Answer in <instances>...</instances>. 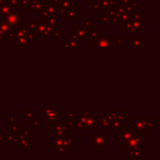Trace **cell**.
<instances>
[{"mask_svg":"<svg viewBox=\"0 0 160 160\" xmlns=\"http://www.w3.org/2000/svg\"><path fill=\"white\" fill-rule=\"evenodd\" d=\"M100 120L101 118L98 117L96 113H90L87 111H83L79 113V116L76 119L75 130H96L100 125Z\"/></svg>","mask_w":160,"mask_h":160,"instance_id":"obj_1","label":"cell"},{"mask_svg":"<svg viewBox=\"0 0 160 160\" xmlns=\"http://www.w3.org/2000/svg\"><path fill=\"white\" fill-rule=\"evenodd\" d=\"M110 146V136L105 133L104 129L97 130L92 136V147L98 152H104Z\"/></svg>","mask_w":160,"mask_h":160,"instance_id":"obj_2","label":"cell"},{"mask_svg":"<svg viewBox=\"0 0 160 160\" xmlns=\"http://www.w3.org/2000/svg\"><path fill=\"white\" fill-rule=\"evenodd\" d=\"M152 119L150 117L146 118H138V117H131L130 119V127L131 128L139 134L146 135L149 130V124Z\"/></svg>","mask_w":160,"mask_h":160,"instance_id":"obj_3","label":"cell"},{"mask_svg":"<svg viewBox=\"0 0 160 160\" xmlns=\"http://www.w3.org/2000/svg\"><path fill=\"white\" fill-rule=\"evenodd\" d=\"M23 20H24L23 15L18 13L16 11V9L10 11L8 14H7L4 17V21L8 25L9 29H11L13 31H16L23 23Z\"/></svg>","mask_w":160,"mask_h":160,"instance_id":"obj_4","label":"cell"},{"mask_svg":"<svg viewBox=\"0 0 160 160\" xmlns=\"http://www.w3.org/2000/svg\"><path fill=\"white\" fill-rule=\"evenodd\" d=\"M117 130V142L120 143L122 147H124L125 143L132 137L135 131L131 128V127H128L127 125L118 128Z\"/></svg>","mask_w":160,"mask_h":160,"instance_id":"obj_5","label":"cell"},{"mask_svg":"<svg viewBox=\"0 0 160 160\" xmlns=\"http://www.w3.org/2000/svg\"><path fill=\"white\" fill-rule=\"evenodd\" d=\"M92 45L97 47L98 50L100 49H109L112 50L113 49V37L109 36V37H99L98 38L95 40H91Z\"/></svg>","mask_w":160,"mask_h":160,"instance_id":"obj_6","label":"cell"},{"mask_svg":"<svg viewBox=\"0 0 160 160\" xmlns=\"http://www.w3.org/2000/svg\"><path fill=\"white\" fill-rule=\"evenodd\" d=\"M74 28L77 33L79 41H89V30L90 28L85 27L82 23H75Z\"/></svg>","mask_w":160,"mask_h":160,"instance_id":"obj_7","label":"cell"},{"mask_svg":"<svg viewBox=\"0 0 160 160\" xmlns=\"http://www.w3.org/2000/svg\"><path fill=\"white\" fill-rule=\"evenodd\" d=\"M129 147V148H137V147H143L142 146V135L139 133H134L132 137L125 143L124 148Z\"/></svg>","mask_w":160,"mask_h":160,"instance_id":"obj_8","label":"cell"},{"mask_svg":"<svg viewBox=\"0 0 160 160\" xmlns=\"http://www.w3.org/2000/svg\"><path fill=\"white\" fill-rule=\"evenodd\" d=\"M143 147H137V148H129L126 147V156L134 160H142L143 158Z\"/></svg>","mask_w":160,"mask_h":160,"instance_id":"obj_9","label":"cell"},{"mask_svg":"<svg viewBox=\"0 0 160 160\" xmlns=\"http://www.w3.org/2000/svg\"><path fill=\"white\" fill-rule=\"evenodd\" d=\"M75 135L74 134H66L63 138V148L65 152H70L73 147H75L74 143Z\"/></svg>","mask_w":160,"mask_h":160,"instance_id":"obj_10","label":"cell"},{"mask_svg":"<svg viewBox=\"0 0 160 160\" xmlns=\"http://www.w3.org/2000/svg\"><path fill=\"white\" fill-rule=\"evenodd\" d=\"M14 41H15V49L17 50H26L28 49L29 46L33 44V42L28 40L24 36L16 38Z\"/></svg>","mask_w":160,"mask_h":160,"instance_id":"obj_11","label":"cell"},{"mask_svg":"<svg viewBox=\"0 0 160 160\" xmlns=\"http://www.w3.org/2000/svg\"><path fill=\"white\" fill-rule=\"evenodd\" d=\"M44 6V3L41 2V0H30V3L27 7L28 10L32 12L34 16L37 15L38 11H39Z\"/></svg>","mask_w":160,"mask_h":160,"instance_id":"obj_12","label":"cell"},{"mask_svg":"<svg viewBox=\"0 0 160 160\" xmlns=\"http://www.w3.org/2000/svg\"><path fill=\"white\" fill-rule=\"evenodd\" d=\"M126 119L123 118H114L109 121V126H108V129L109 130H114V129H118L124 126H126Z\"/></svg>","mask_w":160,"mask_h":160,"instance_id":"obj_13","label":"cell"},{"mask_svg":"<svg viewBox=\"0 0 160 160\" xmlns=\"http://www.w3.org/2000/svg\"><path fill=\"white\" fill-rule=\"evenodd\" d=\"M131 34V41H130V45H131V49H143V37L140 36L135 38V33H130Z\"/></svg>","mask_w":160,"mask_h":160,"instance_id":"obj_14","label":"cell"},{"mask_svg":"<svg viewBox=\"0 0 160 160\" xmlns=\"http://www.w3.org/2000/svg\"><path fill=\"white\" fill-rule=\"evenodd\" d=\"M59 112L57 109H41L40 110V117H38V119L40 122H44L46 118L51 117L52 115L57 114Z\"/></svg>","mask_w":160,"mask_h":160,"instance_id":"obj_15","label":"cell"},{"mask_svg":"<svg viewBox=\"0 0 160 160\" xmlns=\"http://www.w3.org/2000/svg\"><path fill=\"white\" fill-rule=\"evenodd\" d=\"M100 4L102 8V11H106V10L113 9L115 7L119 5V2L118 0H102L100 1Z\"/></svg>","mask_w":160,"mask_h":160,"instance_id":"obj_16","label":"cell"},{"mask_svg":"<svg viewBox=\"0 0 160 160\" xmlns=\"http://www.w3.org/2000/svg\"><path fill=\"white\" fill-rule=\"evenodd\" d=\"M58 30V25H48L46 24V28L43 34V37L45 38L46 41H49L50 38L53 36V34Z\"/></svg>","mask_w":160,"mask_h":160,"instance_id":"obj_17","label":"cell"},{"mask_svg":"<svg viewBox=\"0 0 160 160\" xmlns=\"http://www.w3.org/2000/svg\"><path fill=\"white\" fill-rule=\"evenodd\" d=\"M9 31L8 25L4 20H0V41H7V33Z\"/></svg>","mask_w":160,"mask_h":160,"instance_id":"obj_18","label":"cell"},{"mask_svg":"<svg viewBox=\"0 0 160 160\" xmlns=\"http://www.w3.org/2000/svg\"><path fill=\"white\" fill-rule=\"evenodd\" d=\"M23 113H24V117H23L24 122H32L35 119H37V117H38L37 113L33 112V111L31 109H24Z\"/></svg>","mask_w":160,"mask_h":160,"instance_id":"obj_19","label":"cell"},{"mask_svg":"<svg viewBox=\"0 0 160 160\" xmlns=\"http://www.w3.org/2000/svg\"><path fill=\"white\" fill-rule=\"evenodd\" d=\"M61 120H62V114H61L60 112H58V113L55 114V115H52V116H51V117L46 118L45 121H44V123H45V126H46V127H50V126H52V125H53V124H55L56 122L61 121Z\"/></svg>","mask_w":160,"mask_h":160,"instance_id":"obj_20","label":"cell"},{"mask_svg":"<svg viewBox=\"0 0 160 160\" xmlns=\"http://www.w3.org/2000/svg\"><path fill=\"white\" fill-rule=\"evenodd\" d=\"M46 10H47V12H48V14H49V16H58V13H57V7L56 6H54L53 4H52V3H44V7H43Z\"/></svg>","mask_w":160,"mask_h":160,"instance_id":"obj_21","label":"cell"},{"mask_svg":"<svg viewBox=\"0 0 160 160\" xmlns=\"http://www.w3.org/2000/svg\"><path fill=\"white\" fill-rule=\"evenodd\" d=\"M133 12H124L121 15H119L118 16V23L122 24V23H125V22H128L132 21Z\"/></svg>","mask_w":160,"mask_h":160,"instance_id":"obj_22","label":"cell"},{"mask_svg":"<svg viewBox=\"0 0 160 160\" xmlns=\"http://www.w3.org/2000/svg\"><path fill=\"white\" fill-rule=\"evenodd\" d=\"M46 28V22L43 19H39L38 22V26L36 29V35L37 37H43L44 31Z\"/></svg>","mask_w":160,"mask_h":160,"instance_id":"obj_23","label":"cell"},{"mask_svg":"<svg viewBox=\"0 0 160 160\" xmlns=\"http://www.w3.org/2000/svg\"><path fill=\"white\" fill-rule=\"evenodd\" d=\"M101 35V29L98 27H91L89 30V39L95 40L98 38Z\"/></svg>","mask_w":160,"mask_h":160,"instance_id":"obj_24","label":"cell"},{"mask_svg":"<svg viewBox=\"0 0 160 160\" xmlns=\"http://www.w3.org/2000/svg\"><path fill=\"white\" fill-rule=\"evenodd\" d=\"M14 9H16V8H13V7H11L10 5H8V4L6 2L3 6L0 7V15L4 18L7 14H8L10 11H12V10H14Z\"/></svg>","mask_w":160,"mask_h":160,"instance_id":"obj_25","label":"cell"},{"mask_svg":"<svg viewBox=\"0 0 160 160\" xmlns=\"http://www.w3.org/2000/svg\"><path fill=\"white\" fill-rule=\"evenodd\" d=\"M132 30L133 33H138V32H142L143 31V26H142V22L140 21H136V20H132Z\"/></svg>","mask_w":160,"mask_h":160,"instance_id":"obj_26","label":"cell"},{"mask_svg":"<svg viewBox=\"0 0 160 160\" xmlns=\"http://www.w3.org/2000/svg\"><path fill=\"white\" fill-rule=\"evenodd\" d=\"M65 16H66L67 20H78V19H80V11L75 10V9L68 10Z\"/></svg>","mask_w":160,"mask_h":160,"instance_id":"obj_27","label":"cell"},{"mask_svg":"<svg viewBox=\"0 0 160 160\" xmlns=\"http://www.w3.org/2000/svg\"><path fill=\"white\" fill-rule=\"evenodd\" d=\"M66 40H68V42L69 43L71 49H74V50H79L80 49V43H79L78 39H75V38H71L70 36H68L66 38Z\"/></svg>","mask_w":160,"mask_h":160,"instance_id":"obj_28","label":"cell"},{"mask_svg":"<svg viewBox=\"0 0 160 160\" xmlns=\"http://www.w3.org/2000/svg\"><path fill=\"white\" fill-rule=\"evenodd\" d=\"M38 20H36V19H30L27 21L26 24L29 28L30 31L32 32H35L36 33V29H37V26H38Z\"/></svg>","mask_w":160,"mask_h":160,"instance_id":"obj_29","label":"cell"},{"mask_svg":"<svg viewBox=\"0 0 160 160\" xmlns=\"http://www.w3.org/2000/svg\"><path fill=\"white\" fill-rule=\"evenodd\" d=\"M53 134H54L55 138H64L66 136V134H67L66 127H63V128H60L58 129L53 130Z\"/></svg>","mask_w":160,"mask_h":160,"instance_id":"obj_30","label":"cell"},{"mask_svg":"<svg viewBox=\"0 0 160 160\" xmlns=\"http://www.w3.org/2000/svg\"><path fill=\"white\" fill-rule=\"evenodd\" d=\"M61 6L66 8L68 10H72L75 9V3L71 2L70 0H62L61 1Z\"/></svg>","mask_w":160,"mask_h":160,"instance_id":"obj_31","label":"cell"},{"mask_svg":"<svg viewBox=\"0 0 160 160\" xmlns=\"http://www.w3.org/2000/svg\"><path fill=\"white\" fill-rule=\"evenodd\" d=\"M44 21L48 25H58V16H50L44 19Z\"/></svg>","mask_w":160,"mask_h":160,"instance_id":"obj_32","label":"cell"},{"mask_svg":"<svg viewBox=\"0 0 160 160\" xmlns=\"http://www.w3.org/2000/svg\"><path fill=\"white\" fill-rule=\"evenodd\" d=\"M121 30H122V32L133 33V30H132V22H131V21H130V22H125V23H122Z\"/></svg>","mask_w":160,"mask_h":160,"instance_id":"obj_33","label":"cell"},{"mask_svg":"<svg viewBox=\"0 0 160 160\" xmlns=\"http://www.w3.org/2000/svg\"><path fill=\"white\" fill-rule=\"evenodd\" d=\"M132 20H136V21H140L142 22L143 21V12L141 10H136L133 12V16H132Z\"/></svg>","mask_w":160,"mask_h":160,"instance_id":"obj_34","label":"cell"},{"mask_svg":"<svg viewBox=\"0 0 160 160\" xmlns=\"http://www.w3.org/2000/svg\"><path fill=\"white\" fill-rule=\"evenodd\" d=\"M65 127L67 130H75L76 128V120H71V121H66L65 122Z\"/></svg>","mask_w":160,"mask_h":160,"instance_id":"obj_35","label":"cell"},{"mask_svg":"<svg viewBox=\"0 0 160 160\" xmlns=\"http://www.w3.org/2000/svg\"><path fill=\"white\" fill-rule=\"evenodd\" d=\"M10 128H11V132L12 133H15L17 135L18 132L20 131V123L19 122H16V121L10 123Z\"/></svg>","mask_w":160,"mask_h":160,"instance_id":"obj_36","label":"cell"},{"mask_svg":"<svg viewBox=\"0 0 160 160\" xmlns=\"http://www.w3.org/2000/svg\"><path fill=\"white\" fill-rule=\"evenodd\" d=\"M17 139V135L15 133H10V134H7L6 135V142H8V143H14L15 141Z\"/></svg>","mask_w":160,"mask_h":160,"instance_id":"obj_37","label":"cell"},{"mask_svg":"<svg viewBox=\"0 0 160 160\" xmlns=\"http://www.w3.org/2000/svg\"><path fill=\"white\" fill-rule=\"evenodd\" d=\"M40 121L38 119H35L34 121H32V130H35V131H38L41 129V126H40Z\"/></svg>","mask_w":160,"mask_h":160,"instance_id":"obj_38","label":"cell"},{"mask_svg":"<svg viewBox=\"0 0 160 160\" xmlns=\"http://www.w3.org/2000/svg\"><path fill=\"white\" fill-rule=\"evenodd\" d=\"M92 10L93 11H101L102 8H101V4L98 1H96L94 3H92Z\"/></svg>","mask_w":160,"mask_h":160,"instance_id":"obj_39","label":"cell"},{"mask_svg":"<svg viewBox=\"0 0 160 160\" xmlns=\"http://www.w3.org/2000/svg\"><path fill=\"white\" fill-rule=\"evenodd\" d=\"M80 113V112H79ZM79 113H67L66 114V121H71V120H76L79 116Z\"/></svg>","mask_w":160,"mask_h":160,"instance_id":"obj_40","label":"cell"},{"mask_svg":"<svg viewBox=\"0 0 160 160\" xmlns=\"http://www.w3.org/2000/svg\"><path fill=\"white\" fill-rule=\"evenodd\" d=\"M116 42H117V44L120 45V46H126V45H127V38H126L125 36L119 37V38H117Z\"/></svg>","mask_w":160,"mask_h":160,"instance_id":"obj_41","label":"cell"},{"mask_svg":"<svg viewBox=\"0 0 160 160\" xmlns=\"http://www.w3.org/2000/svg\"><path fill=\"white\" fill-rule=\"evenodd\" d=\"M30 3V0H19L18 6L19 8H27Z\"/></svg>","mask_w":160,"mask_h":160,"instance_id":"obj_42","label":"cell"},{"mask_svg":"<svg viewBox=\"0 0 160 160\" xmlns=\"http://www.w3.org/2000/svg\"><path fill=\"white\" fill-rule=\"evenodd\" d=\"M68 10L66 8L62 7L61 5L57 7V13H58V15H59V14H61V15H64V16H65V15L67 14V12H68Z\"/></svg>","mask_w":160,"mask_h":160,"instance_id":"obj_43","label":"cell"},{"mask_svg":"<svg viewBox=\"0 0 160 160\" xmlns=\"http://www.w3.org/2000/svg\"><path fill=\"white\" fill-rule=\"evenodd\" d=\"M139 2H140V0H134L133 2H130L131 7H132V8H133V10H134V11L139 10V8H140V4H139Z\"/></svg>","mask_w":160,"mask_h":160,"instance_id":"obj_44","label":"cell"},{"mask_svg":"<svg viewBox=\"0 0 160 160\" xmlns=\"http://www.w3.org/2000/svg\"><path fill=\"white\" fill-rule=\"evenodd\" d=\"M82 24H83L85 27H87V28H91L92 25H93V22H92L90 19H84Z\"/></svg>","mask_w":160,"mask_h":160,"instance_id":"obj_45","label":"cell"},{"mask_svg":"<svg viewBox=\"0 0 160 160\" xmlns=\"http://www.w3.org/2000/svg\"><path fill=\"white\" fill-rule=\"evenodd\" d=\"M62 35H63V34H62V32H60V31H58V30H57V31L53 34V36H52V39H53L54 41H57V40L62 37Z\"/></svg>","mask_w":160,"mask_h":160,"instance_id":"obj_46","label":"cell"},{"mask_svg":"<svg viewBox=\"0 0 160 160\" xmlns=\"http://www.w3.org/2000/svg\"><path fill=\"white\" fill-rule=\"evenodd\" d=\"M62 49H63V50H71L70 45H69V43L68 42V40L62 41Z\"/></svg>","mask_w":160,"mask_h":160,"instance_id":"obj_47","label":"cell"},{"mask_svg":"<svg viewBox=\"0 0 160 160\" xmlns=\"http://www.w3.org/2000/svg\"><path fill=\"white\" fill-rule=\"evenodd\" d=\"M18 2H19V0H7V3L8 4V5H10L11 7H13V8H17V6H18Z\"/></svg>","mask_w":160,"mask_h":160,"instance_id":"obj_48","label":"cell"},{"mask_svg":"<svg viewBox=\"0 0 160 160\" xmlns=\"http://www.w3.org/2000/svg\"><path fill=\"white\" fill-rule=\"evenodd\" d=\"M100 21H101V22H102V23H104V24L109 23L108 16H107L106 14H103V15H101V16H100Z\"/></svg>","mask_w":160,"mask_h":160,"instance_id":"obj_49","label":"cell"},{"mask_svg":"<svg viewBox=\"0 0 160 160\" xmlns=\"http://www.w3.org/2000/svg\"><path fill=\"white\" fill-rule=\"evenodd\" d=\"M61 1H62V0H49V2H50V3L53 4V5H54V6H56V7H58V6H60V5H61Z\"/></svg>","mask_w":160,"mask_h":160,"instance_id":"obj_50","label":"cell"},{"mask_svg":"<svg viewBox=\"0 0 160 160\" xmlns=\"http://www.w3.org/2000/svg\"><path fill=\"white\" fill-rule=\"evenodd\" d=\"M6 142V135L5 134H0V143Z\"/></svg>","mask_w":160,"mask_h":160,"instance_id":"obj_51","label":"cell"},{"mask_svg":"<svg viewBox=\"0 0 160 160\" xmlns=\"http://www.w3.org/2000/svg\"><path fill=\"white\" fill-rule=\"evenodd\" d=\"M7 121H8V123H12V122L15 121V118H13V117H8V118H7Z\"/></svg>","mask_w":160,"mask_h":160,"instance_id":"obj_52","label":"cell"},{"mask_svg":"<svg viewBox=\"0 0 160 160\" xmlns=\"http://www.w3.org/2000/svg\"><path fill=\"white\" fill-rule=\"evenodd\" d=\"M6 2H7V0H0V7L3 6Z\"/></svg>","mask_w":160,"mask_h":160,"instance_id":"obj_53","label":"cell"},{"mask_svg":"<svg viewBox=\"0 0 160 160\" xmlns=\"http://www.w3.org/2000/svg\"><path fill=\"white\" fill-rule=\"evenodd\" d=\"M84 3H92L93 2V0H82Z\"/></svg>","mask_w":160,"mask_h":160,"instance_id":"obj_54","label":"cell"},{"mask_svg":"<svg viewBox=\"0 0 160 160\" xmlns=\"http://www.w3.org/2000/svg\"><path fill=\"white\" fill-rule=\"evenodd\" d=\"M1 117H3V114H2V113L0 112V118H1Z\"/></svg>","mask_w":160,"mask_h":160,"instance_id":"obj_55","label":"cell"},{"mask_svg":"<svg viewBox=\"0 0 160 160\" xmlns=\"http://www.w3.org/2000/svg\"><path fill=\"white\" fill-rule=\"evenodd\" d=\"M97 1H98V2H100V1H102V0H97Z\"/></svg>","mask_w":160,"mask_h":160,"instance_id":"obj_56","label":"cell"}]
</instances>
